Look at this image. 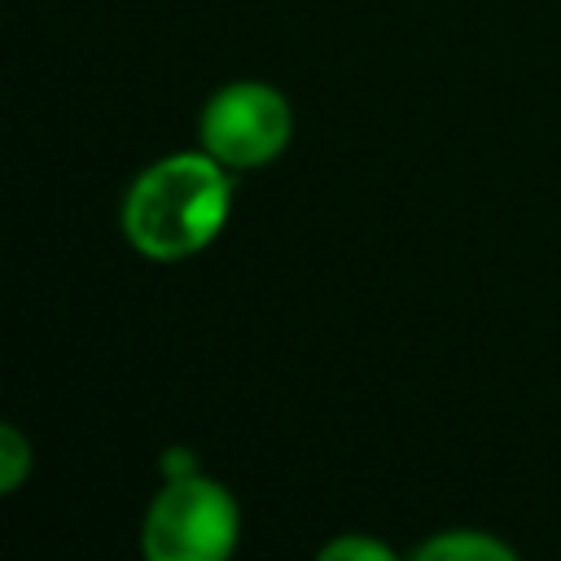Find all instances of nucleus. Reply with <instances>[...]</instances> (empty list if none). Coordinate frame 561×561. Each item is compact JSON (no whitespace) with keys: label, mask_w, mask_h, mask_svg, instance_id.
I'll return each instance as SVG.
<instances>
[{"label":"nucleus","mask_w":561,"mask_h":561,"mask_svg":"<svg viewBox=\"0 0 561 561\" xmlns=\"http://www.w3.org/2000/svg\"><path fill=\"white\" fill-rule=\"evenodd\" d=\"M31 473H35V447H31V438L13 421H4L0 425V495L22 491V482Z\"/></svg>","instance_id":"obj_5"},{"label":"nucleus","mask_w":561,"mask_h":561,"mask_svg":"<svg viewBox=\"0 0 561 561\" xmlns=\"http://www.w3.org/2000/svg\"><path fill=\"white\" fill-rule=\"evenodd\" d=\"M241 543V504L228 482L188 469L158 482L140 513V552L149 561H228Z\"/></svg>","instance_id":"obj_2"},{"label":"nucleus","mask_w":561,"mask_h":561,"mask_svg":"<svg viewBox=\"0 0 561 561\" xmlns=\"http://www.w3.org/2000/svg\"><path fill=\"white\" fill-rule=\"evenodd\" d=\"M237 202V171H228L197 140L188 149L145 162L118 202V232L145 263H188L206 254Z\"/></svg>","instance_id":"obj_1"},{"label":"nucleus","mask_w":561,"mask_h":561,"mask_svg":"<svg viewBox=\"0 0 561 561\" xmlns=\"http://www.w3.org/2000/svg\"><path fill=\"white\" fill-rule=\"evenodd\" d=\"M416 561H513L517 548L482 526H443L412 548Z\"/></svg>","instance_id":"obj_4"},{"label":"nucleus","mask_w":561,"mask_h":561,"mask_svg":"<svg viewBox=\"0 0 561 561\" xmlns=\"http://www.w3.org/2000/svg\"><path fill=\"white\" fill-rule=\"evenodd\" d=\"M320 561H390L394 548L377 535H333L316 548Z\"/></svg>","instance_id":"obj_6"},{"label":"nucleus","mask_w":561,"mask_h":561,"mask_svg":"<svg viewBox=\"0 0 561 561\" xmlns=\"http://www.w3.org/2000/svg\"><path fill=\"white\" fill-rule=\"evenodd\" d=\"M193 140L237 175L272 167L294 145V105L267 79H228L202 101Z\"/></svg>","instance_id":"obj_3"}]
</instances>
